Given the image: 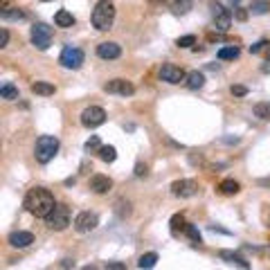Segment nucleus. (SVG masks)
I'll list each match as a JSON object with an SVG mask.
<instances>
[{"instance_id":"obj_1","label":"nucleus","mask_w":270,"mask_h":270,"mask_svg":"<svg viewBox=\"0 0 270 270\" xmlns=\"http://www.w3.org/2000/svg\"><path fill=\"white\" fill-rule=\"evenodd\" d=\"M54 205H56V200H54L52 191L45 187H32L25 194V210L36 218H45L54 210Z\"/></svg>"},{"instance_id":"obj_2","label":"nucleus","mask_w":270,"mask_h":270,"mask_svg":"<svg viewBox=\"0 0 270 270\" xmlns=\"http://www.w3.org/2000/svg\"><path fill=\"white\" fill-rule=\"evenodd\" d=\"M115 22V5L110 0H99L93 9V27L99 32H108Z\"/></svg>"},{"instance_id":"obj_3","label":"nucleus","mask_w":270,"mask_h":270,"mask_svg":"<svg viewBox=\"0 0 270 270\" xmlns=\"http://www.w3.org/2000/svg\"><path fill=\"white\" fill-rule=\"evenodd\" d=\"M56 151H59V140H56L54 135H41V138L36 140V144H34V158H36V162H41V165H48L56 155Z\"/></svg>"},{"instance_id":"obj_4","label":"nucleus","mask_w":270,"mask_h":270,"mask_svg":"<svg viewBox=\"0 0 270 270\" xmlns=\"http://www.w3.org/2000/svg\"><path fill=\"white\" fill-rule=\"evenodd\" d=\"M45 225H48L50 230H54V232H63L68 225H70V207L56 202L54 210L45 216Z\"/></svg>"},{"instance_id":"obj_5","label":"nucleus","mask_w":270,"mask_h":270,"mask_svg":"<svg viewBox=\"0 0 270 270\" xmlns=\"http://www.w3.org/2000/svg\"><path fill=\"white\" fill-rule=\"evenodd\" d=\"M59 63L68 68V70H79L83 63V52L75 45H65L63 50H61V56H59Z\"/></svg>"},{"instance_id":"obj_6","label":"nucleus","mask_w":270,"mask_h":270,"mask_svg":"<svg viewBox=\"0 0 270 270\" xmlns=\"http://www.w3.org/2000/svg\"><path fill=\"white\" fill-rule=\"evenodd\" d=\"M32 43L38 50H48L52 45V27L45 25V22H36L32 27Z\"/></svg>"},{"instance_id":"obj_7","label":"nucleus","mask_w":270,"mask_h":270,"mask_svg":"<svg viewBox=\"0 0 270 270\" xmlns=\"http://www.w3.org/2000/svg\"><path fill=\"white\" fill-rule=\"evenodd\" d=\"M106 122V110L101 106H88L86 110L81 112V124L86 128H97Z\"/></svg>"},{"instance_id":"obj_8","label":"nucleus","mask_w":270,"mask_h":270,"mask_svg":"<svg viewBox=\"0 0 270 270\" xmlns=\"http://www.w3.org/2000/svg\"><path fill=\"white\" fill-rule=\"evenodd\" d=\"M97 225H99V216L95 212H81V214H77L75 216V230L79 234L93 232Z\"/></svg>"},{"instance_id":"obj_9","label":"nucleus","mask_w":270,"mask_h":270,"mask_svg":"<svg viewBox=\"0 0 270 270\" xmlns=\"http://www.w3.org/2000/svg\"><path fill=\"white\" fill-rule=\"evenodd\" d=\"M196 191H198V183L191 178H180L171 185V194L176 196V198H191Z\"/></svg>"},{"instance_id":"obj_10","label":"nucleus","mask_w":270,"mask_h":270,"mask_svg":"<svg viewBox=\"0 0 270 270\" xmlns=\"http://www.w3.org/2000/svg\"><path fill=\"white\" fill-rule=\"evenodd\" d=\"M160 79L162 81H167V83H183L185 79H187V72L183 70V68H178V65H173V63H165L160 68Z\"/></svg>"},{"instance_id":"obj_11","label":"nucleus","mask_w":270,"mask_h":270,"mask_svg":"<svg viewBox=\"0 0 270 270\" xmlns=\"http://www.w3.org/2000/svg\"><path fill=\"white\" fill-rule=\"evenodd\" d=\"M212 16H214V27H216L218 32H228L230 25H232V16H230V11L223 7V5H212Z\"/></svg>"},{"instance_id":"obj_12","label":"nucleus","mask_w":270,"mask_h":270,"mask_svg":"<svg viewBox=\"0 0 270 270\" xmlns=\"http://www.w3.org/2000/svg\"><path fill=\"white\" fill-rule=\"evenodd\" d=\"M104 90L108 95H122V97H131L135 93V86L131 81H126V79H112L104 86Z\"/></svg>"},{"instance_id":"obj_13","label":"nucleus","mask_w":270,"mask_h":270,"mask_svg":"<svg viewBox=\"0 0 270 270\" xmlns=\"http://www.w3.org/2000/svg\"><path fill=\"white\" fill-rule=\"evenodd\" d=\"M97 54H99V59H104V61H115L122 56V48L112 41H106V43L97 45Z\"/></svg>"},{"instance_id":"obj_14","label":"nucleus","mask_w":270,"mask_h":270,"mask_svg":"<svg viewBox=\"0 0 270 270\" xmlns=\"http://www.w3.org/2000/svg\"><path fill=\"white\" fill-rule=\"evenodd\" d=\"M88 187H90V191H95V194H108L110 187H112V180L108 176L95 173V176L88 180Z\"/></svg>"},{"instance_id":"obj_15","label":"nucleus","mask_w":270,"mask_h":270,"mask_svg":"<svg viewBox=\"0 0 270 270\" xmlns=\"http://www.w3.org/2000/svg\"><path fill=\"white\" fill-rule=\"evenodd\" d=\"M34 243V234L25 232V230H18V232H11L9 234V245L11 248H27Z\"/></svg>"},{"instance_id":"obj_16","label":"nucleus","mask_w":270,"mask_h":270,"mask_svg":"<svg viewBox=\"0 0 270 270\" xmlns=\"http://www.w3.org/2000/svg\"><path fill=\"white\" fill-rule=\"evenodd\" d=\"M75 22H77V18H75V16H72L68 9H59V11L54 14V25H56V27H65V30H68V27H72Z\"/></svg>"},{"instance_id":"obj_17","label":"nucleus","mask_w":270,"mask_h":270,"mask_svg":"<svg viewBox=\"0 0 270 270\" xmlns=\"http://www.w3.org/2000/svg\"><path fill=\"white\" fill-rule=\"evenodd\" d=\"M218 257L223 259V261H228V263H234V266H241V268H250V263L245 261L243 257L239 255V252H230V250H221L218 252Z\"/></svg>"},{"instance_id":"obj_18","label":"nucleus","mask_w":270,"mask_h":270,"mask_svg":"<svg viewBox=\"0 0 270 270\" xmlns=\"http://www.w3.org/2000/svg\"><path fill=\"white\" fill-rule=\"evenodd\" d=\"M185 83H187L189 90H200L202 86H205V75H202V72H198V70L187 72V79H185Z\"/></svg>"},{"instance_id":"obj_19","label":"nucleus","mask_w":270,"mask_h":270,"mask_svg":"<svg viewBox=\"0 0 270 270\" xmlns=\"http://www.w3.org/2000/svg\"><path fill=\"white\" fill-rule=\"evenodd\" d=\"M218 191H221L223 196H234L241 191V185L232 178H225V180H221V185H218Z\"/></svg>"},{"instance_id":"obj_20","label":"nucleus","mask_w":270,"mask_h":270,"mask_svg":"<svg viewBox=\"0 0 270 270\" xmlns=\"http://www.w3.org/2000/svg\"><path fill=\"white\" fill-rule=\"evenodd\" d=\"M32 93L41 95V97H50V95L56 93V88L52 86V83H48V81H34L32 83Z\"/></svg>"},{"instance_id":"obj_21","label":"nucleus","mask_w":270,"mask_h":270,"mask_svg":"<svg viewBox=\"0 0 270 270\" xmlns=\"http://www.w3.org/2000/svg\"><path fill=\"white\" fill-rule=\"evenodd\" d=\"M252 112H255V117H259V120L270 122V104L268 101H259V104H255Z\"/></svg>"},{"instance_id":"obj_22","label":"nucleus","mask_w":270,"mask_h":270,"mask_svg":"<svg viewBox=\"0 0 270 270\" xmlns=\"http://www.w3.org/2000/svg\"><path fill=\"white\" fill-rule=\"evenodd\" d=\"M0 97L7 99V101H16L18 99V88H16L14 83H3V88H0Z\"/></svg>"},{"instance_id":"obj_23","label":"nucleus","mask_w":270,"mask_h":270,"mask_svg":"<svg viewBox=\"0 0 270 270\" xmlns=\"http://www.w3.org/2000/svg\"><path fill=\"white\" fill-rule=\"evenodd\" d=\"M218 59H221V61H234V59H239V48H236V45L221 48V50H218Z\"/></svg>"},{"instance_id":"obj_24","label":"nucleus","mask_w":270,"mask_h":270,"mask_svg":"<svg viewBox=\"0 0 270 270\" xmlns=\"http://www.w3.org/2000/svg\"><path fill=\"white\" fill-rule=\"evenodd\" d=\"M268 11H270L268 0H255V3L250 5V14H255V16H263V14H268Z\"/></svg>"},{"instance_id":"obj_25","label":"nucleus","mask_w":270,"mask_h":270,"mask_svg":"<svg viewBox=\"0 0 270 270\" xmlns=\"http://www.w3.org/2000/svg\"><path fill=\"white\" fill-rule=\"evenodd\" d=\"M97 155H99V160H104V162H115L117 149L115 146H101V149L97 151Z\"/></svg>"},{"instance_id":"obj_26","label":"nucleus","mask_w":270,"mask_h":270,"mask_svg":"<svg viewBox=\"0 0 270 270\" xmlns=\"http://www.w3.org/2000/svg\"><path fill=\"white\" fill-rule=\"evenodd\" d=\"M3 18L5 20H22L25 18V11L18 7H7V9H3Z\"/></svg>"},{"instance_id":"obj_27","label":"nucleus","mask_w":270,"mask_h":270,"mask_svg":"<svg viewBox=\"0 0 270 270\" xmlns=\"http://www.w3.org/2000/svg\"><path fill=\"white\" fill-rule=\"evenodd\" d=\"M155 261H158V255H155V252H146V255L140 257L138 268H153Z\"/></svg>"},{"instance_id":"obj_28","label":"nucleus","mask_w":270,"mask_h":270,"mask_svg":"<svg viewBox=\"0 0 270 270\" xmlns=\"http://www.w3.org/2000/svg\"><path fill=\"white\" fill-rule=\"evenodd\" d=\"M115 212H117V216L120 218H126L128 214H131V202H124V200H117L115 202Z\"/></svg>"},{"instance_id":"obj_29","label":"nucleus","mask_w":270,"mask_h":270,"mask_svg":"<svg viewBox=\"0 0 270 270\" xmlns=\"http://www.w3.org/2000/svg\"><path fill=\"white\" fill-rule=\"evenodd\" d=\"M187 228V223H185V216L183 214H176V216L171 218V232L178 234V230H185Z\"/></svg>"},{"instance_id":"obj_30","label":"nucleus","mask_w":270,"mask_h":270,"mask_svg":"<svg viewBox=\"0 0 270 270\" xmlns=\"http://www.w3.org/2000/svg\"><path fill=\"white\" fill-rule=\"evenodd\" d=\"M83 149L88 151V153H97V151L101 149V142H99V135H93V138L88 140L86 142V146H83Z\"/></svg>"},{"instance_id":"obj_31","label":"nucleus","mask_w":270,"mask_h":270,"mask_svg":"<svg viewBox=\"0 0 270 270\" xmlns=\"http://www.w3.org/2000/svg\"><path fill=\"white\" fill-rule=\"evenodd\" d=\"M178 48H191V45H196V36L194 34H185V36H180L176 41Z\"/></svg>"},{"instance_id":"obj_32","label":"nucleus","mask_w":270,"mask_h":270,"mask_svg":"<svg viewBox=\"0 0 270 270\" xmlns=\"http://www.w3.org/2000/svg\"><path fill=\"white\" fill-rule=\"evenodd\" d=\"M185 232H187V236H189V239L191 241H194V243H200V232H198V228H196V225H189L187 223V228H185Z\"/></svg>"},{"instance_id":"obj_33","label":"nucleus","mask_w":270,"mask_h":270,"mask_svg":"<svg viewBox=\"0 0 270 270\" xmlns=\"http://www.w3.org/2000/svg\"><path fill=\"white\" fill-rule=\"evenodd\" d=\"M268 41H259V43H255V45H250V54H259L261 50H266L268 48Z\"/></svg>"},{"instance_id":"obj_34","label":"nucleus","mask_w":270,"mask_h":270,"mask_svg":"<svg viewBox=\"0 0 270 270\" xmlns=\"http://www.w3.org/2000/svg\"><path fill=\"white\" fill-rule=\"evenodd\" d=\"M230 90H232L234 97H245V95H248V88L245 86H232Z\"/></svg>"},{"instance_id":"obj_35","label":"nucleus","mask_w":270,"mask_h":270,"mask_svg":"<svg viewBox=\"0 0 270 270\" xmlns=\"http://www.w3.org/2000/svg\"><path fill=\"white\" fill-rule=\"evenodd\" d=\"M106 268H110V270H124V268H126V263H122V261H108V263H106Z\"/></svg>"},{"instance_id":"obj_36","label":"nucleus","mask_w":270,"mask_h":270,"mask_svg":"<svg viewBox=\"0 0 270 270\" xmlns=\"http://www.w3.org/2000/svg\"><path fill=\"white\" fill-rule=\"evenodd\" d=\"M135 176H138V178L146 176V165H142V162H138V165H135Z\"/></svg>"},{"instance_id":"obj_37","label":"nucleus","mask_w":270,"mask_h":270,"mask_svg":"<svg viewBox=\"0 0 270 270\" xmlns=\"http://www.w3.org/2000/svg\"><path fill=\"white\" fill-rule=\"evenodd\" d=\"M7 43H9V32L3 30L0 32V48H7Z\"/></svg>"},{"instance_id":"obj_38","label":"nucleus","mask_w":270,"mask_h":270,"mask_svg":"<svg viewBox=\"0 0 270 270\" xmlns=\"http://www.w3.org/2000/svg\"><path fill=\"white\" fill-rule=\"evenodd\" d=\"M59 266H61V268H75V261H72V259H63Z\"/></svg>"},{"instance_id":"obj_39","label":"nucleus","mask_w":270,"mask_h":270,"mask_svg":"<svg viewBox=\"0 0 270 270\" xmlns=\"http://www.w3.org/2000/svg\"><path fill=\"white\" fill-rule=\"evenodd\" d=\"M261 72L263 75H270V59H266V63L261 65Z\"/></svg>"},{"instance_id":"obj_40","label":"nucleus","mask_w":270,"mask_h":270,"mask_svg":"<svg viewBox=\"0 0 270 270\" xmlns=\"http://www.w3.org/2000/svg\"><path fill=\"white\" fill-rule=\"evenodd\" d=\"M236 18H239V20H245V18H248V11L239 9V11H236Z\"/></svg>"},{"instance_id":"obj_41","label":"nucleus","mask_w":270,"mask_h":270,"mask_svg":"<svg viewBox=\"0 0 270 270\" xmlns=\"http://www.w3.org/2000/svg\"><path fill=\"white\" fill-rule=\"evenodd\" d=\"M0 9H7V0H0Z\"/></svg>"},{"instance_id":"obj_42","label":"nucleus","mask_w":270,"mask_h":270,"mask_svg":"<svg viewBox=\"0 0 270 270\" xmlns=\"http://www.w3.org/2000/svg\"><path fill=\"white\" fill-rule=\"evenodd\" d=\"M268 59H270V45H268Z\"/></svg>"},{"instance_id":"obj_43","label":"nucleus","mask_w":270,"mask_h":270,"mask_svg":"<svg viewBox=\"0 0 270 270\" xmlns=\"http://www.w3.org/2000/svg\"><path fill=\"white\" fill-rule=\"evenodd\" d=\"M232 3H239V0H232Z\"/></svg>"}]
</instances>
